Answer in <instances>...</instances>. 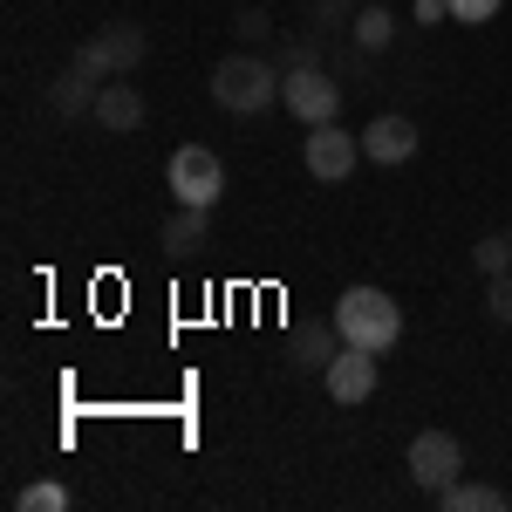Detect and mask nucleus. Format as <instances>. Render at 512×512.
Wrapping results in <instances>:
<instances>
[{"instance_id": "obj_1", "label": "nucleus", "mask_w": 512, "mask_h": 512, "mask_svg": "<svg viewBox=\"0 0 512 512\" xmlns=\"http://www.w3.org/2000/svg\"><path fill=\"white\" fill-rule=\"evenodd\" d=\"M328 321L342 328V342H355V349H369V355H390L396 342H403V308H396V294L369 287V280L342 287Z\"/></svg>"}, {"instance_id": "obj_2", "label": "nucleus", "mask_w": 512, "mask_h": 512, "mask_svg": "<svg viewBox=\"0 0 512 512\" xmlns=\"http://www.w3.org/2000/svg\"><path fill=\"white\" fill-rule=\"evenodd\" d=\"M212 103L233 117H260L267 103H280V62H267V48H233L226 62H212Z\"/></svg>"}, {"instance_id": "obj_3", "label": "nucleus", "mask_w": 512, "mask_h": 512, "mask_svg": "<svg viewBox=\"0 0 512 512\" xmlns=\"http://www.w3.org/2000/svg\"><path fill=\"white\" fill-rule=\"evenodd\" d=\"M280 103L294 110V123H301V130H315V123H335V117H342V82L321 69V55H308V62L280 69Z\"/></svg>"}, {"instance_id": "obj_4", "label": "nucleus", "mask_w": 512, "mask_h": 512, "mask_svg": "<svg viewBox=\"0 0 512 512\" xmlns=\"http://www.w3.org/2000/svg\"><path fill=\"white\" fill-rule=\"evenodd\" d=\"M144 55H151V35H144L137 21H103V28L76 48V62L89 69V76H103V82L137 76V69H144Z\"/></svg>"}, {"instance_id": "obj_5", "label": "nucleus", "mask_w": 512, "mask_h": 512, "mask_svg": "<svg viewBox=\"0 0 512 512\" xmlns=\"http://www.w3.org/2000/svg\"><path fill=\"white\" fill-rule=\"evenodd\" d=\"M164 185H171L178 205H205L212 212L226 198V164H219V151H205V144H178L171 164H164Z\"/></svg>"}, {"instance_id": "obj_6", "label": "nucleus", "mask_w": 512, "mask_h": 512, "mask_svg": "<svg viewBox=\"0 0 512 512\" xmlns=\"http://www.w3.org/2000/svg\"><path fill=\"white\" fill-rule=\"evenodd\" d=\"M301 164H308L315 185H349L355 164H362V137L342 130V123H315L308 144H301Z\"/></svg>"}, {"instance_id": "obj_7", "label": "nucleus", "mask_w": 512, "mask_h": 512, "mask_svg": "<svg viewBox=\"0 0 512 512\" xmlns=\"http://www.w3.org/2000/svg\"><path fill=\"white\" fill-rule=\"evenodd\" d=\"M410 478H417L431 499L451 492V485L465 478V444H458L451 431H417L410 437Z\"/></svg>"}, {"instance_id": "obj_8", "label": "nucleus", "mask_w": 512, "mask_h": 512, "mask_svg": "<svg viewBox=\"0 0 512 512\" xmlns=\"http://www.w3.org/2000/svg\"><path fill=\"white\" fill-rule=\"evenodd\" d=\"M383 355H369V349H355V342H342V355L321 369V390H328V403H342V410H355V403H369L376 396V369Z\"/></svg>"}, {"instance_id": "obj_9", "label": "nucleus", "mask_w": 512, "mask_h": 512, "mask_svg": "<svg viewBox=\"0 0 512 512\" xmlns=\"http://www.w3.org/2000/svg\"><path fill=\"white\" fill-rule=\"evenodd\" d=\"M417 144H424V130L403 117V110H383V117H369V130H362V158L369 164H410Z\"/></svg>"}, {"instance_id": "obj_10", "label": "nucleus", "mask_w": 512, "mask_h": 512, "mask_svg": "<svg viewBox=\"0 0 512 512\" xmlns=\"http://www.w3.org/2000/svg\"><path fill=\"white\" fill-rule=\"evenodd\" d=\"M280 355H287V369H301V376H321V369L342 355V328H335V321H315V328H287Z\"/></svg>"}, {"instance_id": "obj_11", "label": "nucleus", "mask_w": 512, "mask_h": 512, "mask_svg": "<svg viewBox=\"0 0 512 512\" xmlns=\"http://www.w3.org/2000/svg\"><path fill=\"white\" fill-rule=\"evenodd\" d=\"M89 117H96V130H110V137L137 130V123H144V89H137L130 76L103 82V89H96V110H89Z\"/></svg>"}, {"instance_id": "obj_12", "label": "nucleus", "mask_w": 512, "mask_h": 512, "mask_svg": "<svg viewBox=\"0 0 512 512\" xmlns=\"http://www.w3.org/2000/svg\"><path fill=\"white\" fill-rule=\"evenodd\" d=\"M205 239H212V212L205 205H178L171 219H164V233H158V246H164V260H198L205 253Z\"/></svg>"}, {"instance_id": "obj_13", "label": "nucleus", "mask_w": 512, "mask_h": 512, "mask_svg": "<svg viewBox=\"0 0 512 512\" xmlns=\"http://www.w3.org/2000/svg\"><path fill=\"white\" fill-rule=\"evenodd\" d=\"M96 89H103V82L89 76L82 62H69L62 76L48 82V96H41V103H48V110H55L62 123H76V117H89V110H96Z\"/></svg>"}, {"instance_id": "obj_14", "label": "nucleus", "mask_w": 512, "mask_h": 512, "mask_svg": "<svg viewBox=\"0 0 512 512\" xmlns=\"http://www.w3.org/2000/svg\"><path fill=\"white\" fill-rule=\"evenodd\" d=\"M349 35H355V55H383V48L396 41V14H390V0H376V7H355Z\"/></svg>"}, {"instance_id": "obj_15", "label": "nucleus", "mask_w": 512, "mask_h": 512, "mask_svg": "<svg viewBox=\"0 0 512 512\" xmlns=\"http://www.w3.org/2000/svg\"><path fill=\"white\" fill-rule=\"evenodd\" d=\"M437 506L444 512H506V492H499V485H465V478H458L451 492H437Z\"/></svg>"}, {"instance_id": "obj_16", "label": "nucleus", "mask_w": 512, "mask_h": 512, "mask_svg": "<svg viewBox=\"0 0 512 512\" xmlns=\"http://www.w3.org/2000/svg\"><path fill=\"white\" fill-rule=\"evenodd\" d=\"M472 267H478L485 280H492V274H512V226H492V233H478Z\"/></svg>"}, {"instance_id": "obj_17", "label": "nucleus", "mask_w": 512, "mask_h": 512, "mask_svg": "<svg viewBox=\"0 0 512 512\" xmlns=\"http://www.w3.org/2000/svg\"><path fill=\"white\" fill-rule=\"evenodd\" d=\"M233 35H239V48H267V41H274V14H267V7H239Z\"/></svg>"}, {"instance_id": "obj_18", "label": "nucleus", "mask_w": 512, "mask_h": 512, "mask_svg": "<svg viewBox=\"0 0 512 512\" xmlns=\"http://www.w3.org/2000/svg\"><path fill=\"white\" fill-rule=\"evenodd\" d=\"M14 506H21V512H62V506H69V492H62L55 478H35V485L14 492Z\"/></svg>"}, {"instance_id": "obj_19", "label": "nucleus", "mask_w": 512, "mask_h": 512, "mask_svg": "<svg viewBox=\"0 0 512 512\" xmlns=\"http://www.w3.org/2000/svg\"><path fill=\"white\" fill-rule=\"evenodd\" d=\"M499 7H506V0H451V21H465V28H485V21H499Z\"/></svg>"}, {"instance_id": "obj_20", "label": "nucleus", "mask_w": 512, "mask_h": 512, "mask_svg": "<svg viewBox=\"0 0 512 512\" xmlns=\"http://www.w3.org/2000/svg\"><path fill=\"white\" fill-rule=\"evenodd\" d=\"M485 308H492V321H506V328H512V274L485 280Z\"/></svg>"}, {"instance_id": "obj_21", "label": "nucleus", "mask_w": 512, "mask_h": 512, "mask_svg": "<svg viewBox=\"0 0 512 512\" xmlns=\"http://www.w3.org/2000/svg\"><path fill=\"white\" fill-rule=\"evenodd\" d=\"M355 7H362V0H308L315 28H342V21H355Z\"/></svg>"}, {"instance_id": "obj_22", "label": "nucleus", "mask_w": 512, "mask_h": 512, "mask_svg": "<svg viewBox=\"0 0 512 512\" xmlns=\"http://www.w3.org/2000/svg\"><path fill=\"white\" fill-rule=\"evenodd\" d=\"M410 14H417V21H424V28H437V21H451V0H417V7H410Z\"/></svg>"}, {"instance_id": "obj_23", "label": "nucleus", "mask_w": 512, "mask_h": 512, "mask_svg": "<svg viewBox=\"0 0 512 512\" xmlns=\"http://www.w3.org/2000/svg\"><path fill=\"white\" fill-rule=\"evenodd\" d=\"M362 7H376V0H362Z\"/></svg>"}]
</instances>
